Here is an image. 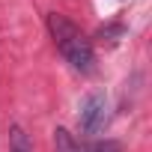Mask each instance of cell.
<instances>
[{"mask_svg":"<svg viewBox=\"0 0 152 152\" xmlns=\"http://www.w3.org/2000/svg\"><path fill=\"white\" fill-rule=\"evenodd\" d=\"M48 30H51V39L57 45V51L66 57V63H72V69H78L84 75H90L96 69V54H93V45L90 39L81 33V27H75L66 15L60 12H51L48 15Z\"/></svg>","mask_w":152,"mask_h":152,"instance_id":"1","label":"cell"},{"mask_svg":"<svg viewBox=\"0 0 152 152\" xmlns=\"http://www.w3.org/2000/svg\"><path fill=\"white\" fill-rule=\"evenodd\" d=\"M81 131L84 134H99L107 122V96L104 93H90L81 102V113H78Z\"/></svg>","mask_w":152,"mask_h":152,"instance_id":"2","label":"cell"},{"mask_svg":"<svg viewBox=\"0 0 152 152\" xmlns=\"http://www.w3.org/2000/svg\"><path fill=\"white\" fill-rule=\"evenodd\" d=\"M54 143H57V152H81L78 140H75L66 128H57V131H54Z\"/></svg>","mask_w":152,"mask_h":152,"instance_id":"3","label":"cell"},{"mask_svg":"<svg viewBox=\"0 0 152 152\" xmlns=\"http://www.w3.org/2000/svg\"><path fill=\"white\" fill-rule=\"evenodd\" d=\"M9 152H33V143H30V137L24 134V128H21V125H15V128H12Z\"/></svg>","mask_w":152,"mask_h":152,"instance_id":"4","label":"cell"},{"mask_svg":"<svg viewBox=\"0 0 152 152\" xmlns=\"http://www.w3.org/2000/svg\"><path fill=\"white\" fill-rule=\"evenodd\" d=\"M81 152H122V146L116 140H96L90 146H81Z\"/></svg>","mask_w":152,"mask_h":152,"instance_id":"5","label":"cell"}]
</instances>
